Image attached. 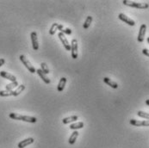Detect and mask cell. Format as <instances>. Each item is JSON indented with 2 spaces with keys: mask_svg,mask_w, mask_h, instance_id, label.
<instances>
[{
  "mask_svg": "<svg viewBox=\"0 0 149 148\" xmlns=\"http://www.w3.org/2000/svg\"><path fill=\"white\" fill-rule=\"evenodd\" d=\"M10 118L13 119V120H17V121H26V122H30V123H35L37 121V119L36 117L33 116H28V115H23L20 114H16V113H10L9 114Z\"/></svg>",
  "mask_w": 149,
  "mask_h": 148,
  "instance_id": "cell-1",
  "label": "cell"
},
{
  "mask_svg": "<svg viewBox=\"0 0 149 148\" xmlns=\"http://www.w3.org/2000/svg\"><path fill=\"white\" fill-rule=\"evenodd\" d=\"M122 3H123V4H125L127 6H129L132 8H136V9L145 10L149 7V4L148 3H138L135 1H128V0H123Z\"/></svg>",
  "mask_w": 149,
  "mask_h": 148,
  "instance_id": "cell-2",
  "label": "cell"
},
{
  "mask_svg": "<svg viewBox=\"0 0 149 148\" xmlns=\"http://www.w3.org/2000/svg\"><path fill=\"white\" fill-rule=\"evenodd\" d=\"M19 59H20V60L23 62V64L25 66V67L31 73H36V68L31 65V63L30 62V60L24 56V55H20V57H19Z\"/></svg>",
  "mask_w": 149,
  "mask_h": 148,
  "instance_id": "cell-3",
  "label": "cell"
},
{
  "mask_svg": "<svg viewBox=\"0 0 149 148\" xmlns=\"http://www.w3.org/2000/svg\"><path fill=\"white\" fill-rule=\"evenodd\" d=\"M78 40L76 39H73L71 42V52H72V58L73 60H76L78 58Z\"/></svg>",
  "mask_w": 149,
  "mask_h": 148,
  "instance_id": "cell-4",
  "label": "cell"
},
{
  "mask_svg": "<svg viewBox=\"0 0 149 148\" xmlns=\"http://www.w3.org/2000/svg\"><path fill=\"white\" fill-rule=\"evenodd\" d=\"M118 18H119L121 21L124 22L125 23L128 24L129 26H135V22L133 19L129 18L128 16H126L125 14H123V13H120V14L118 15Z\"/></svg>",
  "mask_w": 149,
  "mask_h": 148,
  "instance_id": "cell-5",
  "label": "cell"
},
{
  "mask_svg": "<svg viewBox=\"0 0 149 148\" xmlns=\"http://www.w3.org/2000/svg\"><path fill=\"white\" fill-rule=\"evenodd\" d=\"M58 37L60 38L61 43L63 44V46H64V47L67 49V51H71V45L69 44V42H68V40H67L66 36H65L63 33L60 32V33L58 34Z\"/></svg>",
  "mask_w": 149,
  "mask_h": 148,
  "instance_id": "cell-6",
  "label": "cell"
},
{
  "mask_svg": "<svg viewBox=\"0 0 149 148\" xmlns=\"http://www.w3.org/2000/svg\"><path fill=\"white\" fill-rule=\"evenodd\" d=\"M147 32V25L146 24H142L140 27V31L138 34V37H137V40L139 42H143L144 41V38H145V35Z\"/></svg>",
  "mask_w": 149,
  "mask_h": 148,
  "instance_id": "cell-7",
  "label": "cell"
},
{
  "mask_svg": "<svg viewBox=\"0 0 149 148\" xmlns=\"http://www.w3.org/2000/svg\"><path fill=\"white\" fill-rule=\"evenodd\" d=\"M129 123L135 127H149V121H137L135 119H131Z\"/></svg>",
  "mask_w": 149,
  "mask_h": 148,
  "instance_id": "cell-8",
  "label": "cell"
},
{
  "mask_svg": "<svg viewBox=\"0 0 149 148\" xmlns=\"http://www.w3.org/2000/svg\"><path fill=\"white\" fill-rule=\"evenodd\" d=\"M30 38H31V41H32L33 49L35 51H37L38 49H39V43H38L37 34H36V32H32L30 34Z\"/></svg>",
  "mask_w": 149,
  "mask_h": 148,
  "instance_id": "cell-9",
  "label": "cell"
},
{
  "mask_svg": "<svg viewBox=\"0 0 149 148\" xmlns=\"http://www.w3.org/2000/svg\"><path fill=\"white\" fill-rule=\"evenodd\" d=\"M35 141V140L33 138H28V139H25L24 140H22L21 142L18 143V148H24L27 146H30L31 144H33Z\"/></svg>",
  "mask_w": 149,
  "mask_h": 148,
  "instance_id": "cell-10",
  "label": "cell"
},
{
  "mask_svg": "<svg viewBox=\"0 0 149 148\" xmlns=\"http://www.w3.org/2000/svg\"><path fill=\"white\" fill-rule=\"evenodd\" d=\"M0 76H1L2 77H3V78H6V79H8V80H10V81H11V82H16V77L14 75L9 73H7V72H4V71L0 72Z\"/></svg>",
  "mask_w": 149,
  "mask_h": 148,
  "instance_id": "cell-11",
  "label": "cell"
},
{
  "mask_svg": "<svg viewBox=\"0 0 149 148\" xmlns=\"http://www.w3.org/2000/svg\"><path fill=\"white\" fill-rule=\"evenodd\" d=\"M36 73H37L38 76H39V77H41V79H42L46 84H49L51 83L50 79L46 76V74L44 73L41 69H37V70H36Z\"/></svg>",
  "mask_w": 149,
  "mask_h": 148,
  "instance_id": "cell-12",
  "label": "cell"
},
{
  "mask_svg": "<svg viewBox=\"0 0 149 148\" xmlns=\"http://www.w3.org/2000/svg\"><path fill=\"white\" fill-rule=\"evenodd\" d=\"M104 82L106 84H108L109 86H111L113 89H117V88H118L117 83H115V81H113V80H111V78H109V77H105L104 78Z\"/></svg>",
  "mask_w": 149,
  "mask_h": 148,
  "instance_id": "cell-13",
  "label": "cell"
},
{
  "mask_svg": "<svg viewBox=\"0 0 149 148\" xmlns=\"http://www.w3.org/2000/svg\"><path fill=\"white\" fill-rule=\"evenodd\" d=\"M66 84H67V78H66L65 77H61V78L60 79V82H59V84H58V87H57L58 91L61 92V91L65 89Z\"/></svg>",
  "mask_w": 149,
  "mask_h": 148,
  "instance_id": "cell-14",
  "label": "cell"
},
{
  "mask_svg": "<svg viewBox=\"0 0 149 148\" xmlns=\"http://www.w3.org/2000/svg\"><path fill=\"white\" fill-rule=\"evenodd\" d=\"M78 119V115H72V116H68V117L64 118L62 121H63L64 124H68V123H70V122L76 121Z\"/></svg>",
  "mask_w": 149,
  "mask_h": 148,
  "instance_id": "cell-15",
  "label": "cell"
},
{
  "mask_svg": "<svg viewBox=\"0 0 149 148\" xmlns=\"http://www.w3.org/2000/svg\"><path fill=\"white\" fill-rule=\"evenodd\" d=\"M24 90H25V85H23V84L18 85V87L16 88V90H13V96H14V97H17V96L20 95Z\"/></svg>",
  "mask_w": 149,
  "mask_h": 148,
  "instance_id": "cell-16",
  "label": "cell"
},
{
  "mask_svg": "<svg viewBox=\"0 0 149 148\" xmlns=\"http://www.w3.org/2000/svg\"><path fill=\"white\" fill-rule=\"evenodd\" d=\"M16 87H18V83H17V81H16V82H11L10 84H7V85L5 86V90L11 91V90H13V89H15V88H16Z\"/></svg>",
  "mask_w": 149,
  "mask_h": 148,
  "instance_id": "cell-17",
  "label": "cell"
},
{
  "mask_svg": "<svg viewBox=\"0 0 149 148\" xmlns=\"http://www.w3.org/2000/svg\"><path fill=\"white\" fill-rule=\"evenodd\" d=\"M83 127H84V122H82V121L73 123L70 126V129H72V130H76V129H79V128H83Z\"/></svg>",
  "mask_w": 149,
  "mask_h": 148,
  "instance_id": "cell-18",
  "label": "cell"
},
{
  "mask_svg": "<svg viewBox=\"0 0 149 148\" xmlns=\"http://www.w3.org/2000/svg\"><path fill=\"white\" fill-rule=\"evenodd\" d=\"M78 136V131H73V133L72 134V135L69 138V144L73 145L76 142V140H77Z\"/></svg>",
  "mask_w": 149,
  "mask_h": 148,
  "instance_id": "cell-19",
  "label": "cell"
},
{
  "mask_svg": "<svg viewBox=\"0 0 149 148\" xmlns=\"http://www.w3.org/2000/svg\"><path fill=\"white\" fill-rule=\"evenodd\" d=\"M92 20H93V18H92L91 16H87V18L85 19V22H84V26H83L84 29H87L90 27L91 23H92Z\"/></svg>",
  "mask_w": 149,
  "mask_h": 148,
  "instance_id": "cell-20",
  "label": "cell"
},
{
  "mask_svg": "<svg viewBox=\"0 0 149 148\" xmlns=\"http://www.w3.org/2000/svg\"><path fill=\"white\" fill-rule=\"evenodd\" d=\"M13 96V90L9 91V90H0V97H11Z\"/></svg>",
  "mask_w": 149,
  "mask_h": 148,
  "instance_id": "cell-21",
  "label": "cell"
},
{
  "mask_svg": "<svg viewBox=\"0 0 149 148\" xmlns=\"http://www.w3.org/2000/svg\"><path fill=\"white\" fill-rule=\"evenodd\" d=\"M41 70L45 74H48L50 72H49V68L48 66H47V64L45 62H42L41 64Z\"/></svg>",
  "mask_w": 149,
  "mask_h": 148,
  "instance_id": "cell-22",
  "label": "cell"
},
{
  "mask_svg": "<svg viewBox=\"0 0 149 148\" xmlns=\"http://www.w3.org/2000/svg\"><path fill=\"white\" fill-rule=\"evenodd\" d=\"M58 25H59V23H54L52 26H51V28H50V30H49V34L51 35V36H54V34H55V32H56V29H58Z\"/></svg>",
  "mask_w": 149,
  "mask_h": 148,
  "instance_id": "cell-23",
  "label": "cell"
},
{
  "mask_svg": "<svg viewBox=\"0 0 149 148\" xmlns=\"http://www.w3.org/2000/svg\"><path fill=\"white\" fill-rule=\"evenodd\" d=\"M137 115L141 117V118H145V119H147V120L149 121V113H146L144 111L140 110L137 112Z\"/></svg>",
  "mask_w": 149,
  "mask_h": 148,
  "instance_id": "cell-24",
  "label": "cell"
},
{
  "mask_svg": "<svg viewBox=\"0 0 149 148\" xmlns=\"http://www.w3.org/2000/svg\"><path fill=\"white\" fill-rule=\"evenodd\" d=\"M60 32H61V33H63L64 35H65V34H67V35H71V34H72V30H71L70 29H68V28H67V29H63Z\"/></svg>",
  "mask_w": 149,
  "mask_h": 148,
  "instance_id": "cell-25",
  "label": "cell"
},
{
  "mask_svg": "<svg viewBox=\"0 0 149 148\" xmlns=\"http://www.w3.org/2000/svg\"><path fill=\"white\" fill-rule=\"evenodd\" d=\"M142 53H143L144 55H146V56L149 57V50L148 49H147V48H144V49L142 50Z\"/></svg>",
  "mask_w": 149,
  "mask_h": 148,
  "instance_id": "cell-26",
  "label": "cell"
},
{
  "mask_svg": "<svg viewBox=\"0 0 149 148\" xmlns=\"http://www.w3.org/2000/svg\"><path fill=\"white\" fill-rule=\"evenodd\" d=\"M4 63H5V60H4V59H0V67H1L3 65H4Z\"/></svg>",
  "mask_w": 149,
  "mask_h": 148,
  "instance_id": "cell-27",
  "label": "cell"
},
{
  "mask_svg": "<svg viewBox=\"0 0 149 148\" xmlns=\"http://www.w3.org/2000/svg\"><path fill=\"white\" fill-rule=\"evenodd\" d=\"M146 104H147L148 106H149V99H147V100H146Z\"/></svg>",
  "mask_w": 149,
  "mask_h": 148,
  "instance_id": "cell-28",
  "label": "cell"
},
{
  "mask_svg": "<svg viewBox=\"0 0 149 148\" xmlns=\"http://www.w3.org/2000/svg\"><path fill=\"white\" fill-rule=\"evenodd\" d=\"M148 42L149 44V37H148Z\"/></svg>",
  "mask_w": 149,
  "mask_h": 148,
  "instance_id": "cell-29",
  "label": "cell"
}]
</instances>
